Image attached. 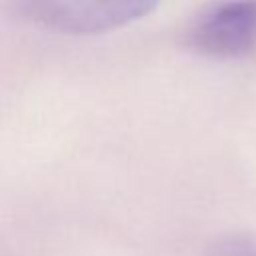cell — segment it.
<instances>
[{"mask_svg":"<svg viewBox=\"0 0 256 256\" xmlns=\"http://www.w3.org/2000/svg\"><path fill=\"white\" fill-rule=\"evenodd\" d=\"M158 0H14L16 12L60 34H102L128 26L156 8Z\"/></svg>","mask_w":256,"mask_h":256,"instance_id":"cell-1","label":"cell"},{"mask_svg":"<svg viewBox=\"0 0 256 256\" xmlns=\"http://www.w3.org/2000/svg\"><path fill=\"white\" fill-rule=\"evenodd\" d=\"M188 46L210 58H242L256 48V0H224L200 14L188 30Z\"/></svg>","mask_w":256,"mask_h":256,"instance_id":"cell-2","label":"cell"},{"mask_svg":"<svg viewBox=\"0 0 256 256\" xmlns=\"http://www.w3.org/2000/svg\"><path fill=\"white\" fill-rule=\"evenodd\" d=\"M208 256H256L246 244H238V242H228L222 246H216Z\"/></svg>","mask_w":256,"mask_h":256,"instance_id":"cell-3","label":"cell"}]
</instances>
